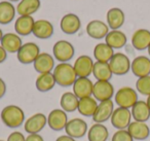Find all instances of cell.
Segmentation results:
<instances>
[{
    "label": "cell",
    "mask_w": 150,
    "mask_h": 141,
    "mask_svg": "<svg viewBox=\"0 0 150 141\" xmlns=\"http://www.w3.org/2000/svg\"><path fill=\"white\" fill-rule=\"evenodd\" d=\"M113 111H114V102L112 100H106L102 101L98 104V107L96 109L93 120L95 122L103 124L111 118Z\"/></svg>",
    "instance_id": "cell-13"
},
{
    "label": "cell",
    "mask_w": 150,
    "mask_h": 141,
    "mask_svg": "<svg viewBox=\"0 0 150 141\" xmlns=\"http://www.w3.org/2000/svg\"><path fill=\"white\" fill-rule=\"evenodd\" d=\"M40 0H21L17 5V13L20 16H32L40 9Z\"/></svg>",
    "instance_id": "cell-31"
},
{
    "label": "cell",
    "mask_w": 150,
    "mask_h": 141,
    "mask_svg": "<svg viewBox=\"0 0 150 141\" xmlns=\"http://www.w3.org/2000/svg\"><path fill=\"white\" fill-rule=\"evenodd\" d=\"M0 141H4V140H0Z\"/></svg>",
    "instance_id": "cell-46"
},
{
    "label": "cell",
    "mask_w": 150,
    "mask_h": 141,
    "mask_svg": "<svg viewBox=\"0 0 150 141\" xmlns=\"http://www.w3.org/2000/svg\"><path fill=\"white\" fill-rule=\"evenodd\" d=\"M114 56V50L109 46L106 42L98 43L94 48V57L98 62L109 63Z\"/></svg>",
    "instance_id": "cell-29"
},
{
    "label": "cell",
    "mask_w": 150,
    "mask_h": 141,
    "mask_svg": "<svg viewBox=\"0 0 150 141\" xmlns=\"http://www.w3.org/2000/svg\"><path fill=\"white\" fill-rule=\"evenodd\" d=\"M98 101L94 97L82 98V99H79L77 110L81 115L86 116V118H93L98 107Z\"/></svg>",
    "instance_id": "cell-28"
},
{
    "label": "cell",
    "mask_w": 150,
    "mask_h": 141,
    "mask_svg": "<svg viewBox=\"0 0 150 141\" xmlns=\"http://www.w3.org/2000/svg\"><path fill=\"white\" fill-rule=\"evenodd\" d=\"M65 131H66V135L74 139H78L82 138L84 135L88 134V126L84 120L80 118H74L68 120Z\"/></svg>",
    "instance_id": "cell-8"
},
{
    "label": "cell",
    "mask_w": 150,
    "mask_h": 141,
    "mask_svg": "<svg viewBox=\"0 0 150 141\" xmlns=\"http://www.w3.org/2000/svg\"><path fill=\"white\" fill-rule=\"evenodd\" d=\"M6 141H26V137L19 131H15V132L9 134Z\"/></svg>",
    "instance_id": "cell-37"
},
{
    "label": "cell",
    "mask_w": 150,
    "mask_h": 141,
    "mask_svg": "<svg viewBox=\"0 0 150 141\" xmlns=\"http://www.w3.org/2000/svg\"><path fill=\"white\" fill-rule=\"evenodd\" d=\"M3 35H4V34H3V32H2V30L0 29V42H1V39H2V37H3Z\"/></svg>",
    "instance_id": "cell-43"
},
{
    "label": "cell",
    "mask_w": 150,
    "mask_h": 141,
    "mask_svg": "<svg viewBox=\"0 0 150 141\" xmlns=\"http://www.w3.org/2000/svg\"><path fill=\"white\" fill-rule=\"evenodd\" d=\"M94 61L88 55H81L74 62V70L77 77H88L93 73Z\"/></svg>",
    "instance_id": "cell-12"
},
{
    "label": "cell",
    "mask_w": 150,
    "mask_h": 141,
    "mask_svg": "<svg viewBox=\"0 0 150 141\" xmlns=\"http://www.w3.org/2000/svg\"><path fill=\"white\" fill-rule=\"evenodd\" d=\"M35 85L36 89L39 92H42V93H45V92L52 90L56 85V79H54V74L52 72L39 74L36 78Z\"/></svg>",
    "instance_id": "cell-30"
},
{
    "label": "cell",
    "mask_w": 150,
    "mask_h": 141,
    "mask_svg": "<svg viewBox=\"0 0 150 141\" xmlns=\"http://www.w3.org/2000/svg\"><path fill=\"white\" fill-rule=\"evenodd\" d=\"M0 43H1L0 46L6 51V53H11V54L18 53L20 48H22V46H23L22 38L16 33L4 34Z\"/></svg>",
    "instance_id": "cell-21"
},
{
    "label": "cell",
    "mask_w": 150,
    "mask_h": 141,
    "mask_svg": "<svg viewBox=\"0 0 150 141\" xmlns=\"http://www.w3.org/2000/svg\"><path fill=\"white\" fill-rule=\"evenodd\" d=\"M93 74L96 77L97 80H107L109 81L112 77L113 73L109 66V63L98 62L97 61L94 64V69H93Z\"/></svg>",
    "instance_id": "cell-33"
},
{
    "label": "cell",
    "mask_w": 150,
    "mask_h": 141,
    "mask_svg": "<svg viewBox=\"0 0 150 141\" xmlns=\"http://www.w3.org/2000/svg\"><path fill=\"white\" fill-rule=\"evenodd\" d=\"M132 112L129 109L122 107H117L114 109L111 115V124L117 130H127L132 122Z\"/></svg>",
    "instance_id": "cell-7"
},
{
    "label": "cell",
    "mask_w": 150,
    "mask_h": 141,
    "mask_svg": "<svg viewBox=\"0 0 150 141\" xmlns=\"http://www.w3.org/2000/svg\"><path fill=\"white\" fill-rule=\"evenodd\" d=\"M93 96L99 102L111 100V98L114 96V87L110 81L97 80L94 83Z\"/></svg>",
    "instance_id": "cell-10"
},
{
    "label": "cell",
    "mask_w": 150,
    "mask_h": 141,
    "mask_svg": "<svg viewBox=\"0 0 150 141\" xmlns=\"http://www.w3.org/2000/svg\"><path fill=\"white\" fill-rule=\"evenodd\" d=\"M132 116L137 122H146L150 118V108L148 107L146 101L138 100L137 103L131 108Z\"/></svg>",
    "instance_id": "cell-26"
},
{
    "label": "cell",
    "mask_w": 150,
    "mask_h": 141,
    "mask_svg": "<svg viewBox=\"0 0 150 141\" xmlns=\"http://www.w3.org/2000/svg\"><path fill=\"white\" fill-rule=\"evenodd\" d=\"M34 69L37 71L39 74L43 73H50L54 71V59L52 55L47 53H40L39 56L33 63Z\"/></svg>",
    "instance_id": "cell-16"
},
{
    "label": "cell",
    "mask_w": 150,
    "mask_h": 141,
    "mask_svg": "<svg viewBox=\"0 0 150 141\" xmlns=\"http://www.w3.org/2000/svg\"><path fill=\"white\" fill-rule=\"evenodd\" d=\"M127 35L120 30H111L105 37V42L113 50H118L127 44Z\"/></svg>",
    "instance_id": "cell-25"
},
{
    "label": "cell",
    "mask_w": 150,
    "mask_h": 141,
    "mask_svg": "<svg viewBox=\"0 0 150 141\" xmlns=\"http://www.w3.org/2000/svg\"><path fill=\"white\" fill-rule=\"evenodd\" d=\"M136 89L140 94L144 96L150 95V75L138 78L136 83Z\"/></svg>",
    "instance_id": "cell-35"
},
{
    "label": "cell",
    "mask_w": 150,
    "mask_h": 141,
    "mask_svg": "<svg viewBox=\"0 0 150 141\" xmlns=\"http://www.w3.org/2000/svg\"><path fill=\"white\" fill-rule=\"evenodd\" d=\"M26 141H44L40 134H29L26 137Z\"/></svg>",
    "instance_id": "cell-38"
},
{
    "label": "cell",
    "mask_w": 150,
    "mask_h": 141,
    "mask_svg": "<svg viewBox=\"0 0 150 141\" xmlns=\"http://www.w3.org/2000/svg\"><path fill=\"white\" fill-rule=\"evenodd\" d=\"M0 118L6 127L16 129L25 122V112L17 105H7L2 109Z\"/></svg>",
    "instance_id": "cell-2"
},
{
    "label": "cell",
    "mask_w": 150,
    "mask_h": 141,
    "mask_svg": "<svg viewBox=\"0 0 150 141\" xmlns=\"http://www.w3.org/2000/svg\"><path fill=\"white\" fill-rule=\"evenodd\" d=\"M5 93H6V83L0 77V99L5 95Z\"/></svg>",
    "instance_id": "cell-39"
},
{
    "label": "cell",
    "mask_w": 150,
    "mask_h": 141,
    "mask_svg": "<svg viewBox=\"0 0 150 141\" xmlns=\"http://www.w3.org/2000/svg\"><path fill=\"white\" fill-rule=\"evenodd\" d=\"M107 25L111 30H118L125 24V13L120 9L113 7L110 9L107 13Z\"/></svg>",
    "instance_id": "cell-24"
},
{
    "label": "cell",
    "mask_w": 150,
    "mask_h": 141,
    "mask_svg": "<svg viewBox=\"0 0 150 141\" xmlns=\"http://www.w3.org/2000/svg\"><path fill=\"white\" fill-rule=\"evenodd\" d=\"M131 70L138 78L150 75V59L146 56H139L131 63Z\"/></svg>",
    "instance_id": "cell-17"
},
{
    "label": "cell",
    "mask_w": 150,
    "mask_h": 141,
    "mask_svg": "<svg viewBox=\"0 0 150 141\" xmlns=\"http://www.w3.org/2000/svg\"><path fill=\"white\" fill-rule=\"evenodd\" d=\"M114 101L118 107L131 109L137 103L138 93L131 87H122L115 93Z\"/></svg>",
    "instance_id": "cell-3"
},
{
    "label": "cell",
    "mask_w": 150,
    "mask_h": 141,
    "mask_svg": "<svg viewBox=\"0 0 150 141\" xmlns=\"http://www.w3.org/2000/svg\"><path fill=\"white\" fill-rule=\"evenodd\" d=\"M32 33L39 39H48L54 34V26L47 20H38L34 23Z\"/></svg>",
    "instance_id": "cell-22"
},
{
    "label": "cell",
    "mask_w": 150,
    "mask_h": 141,
    "mask_svg": "<svg viewBox=\"0 0 150 141\" xmlns=\"http://www.w3.org/2000/svg\"><path fill=\"white\" fill-rule=\"evenodd\" d=\"M52 54L60 63H68L75 54V48L71 42L67 40H59L52 48Z\"/></svg>",
    "instance_id": "cell-4"
},
{
    "label": "cell",
    "mask_w": 150,
    "mask_h": 141,
    "mask_svg": "<svg viewBox=\"0 0 150 141\" xmlns=\"http://www.w3.org/2000/svg\"><path fill=\"white\" fill-rule=\"evenodd\" d=\"M109 66L115 75H125L131 70V61L127 55L122 53H116L109 61Z\"/></svg>",
    "instance_id": "cell-6"
},
{
    "label": "cell",
    "mask_w": 150,
    "mask_h": 141,
    "mask_svg": "<svg viewBox=\"0 0 150 141\" xmlns=\"http://www.w3.org/2000/svg\"><path fill=\"white\" fill-rule=\"evenodd\" d=\"M56 141H76L74 138L68 136V135H61L56 139Z\"/></svg>",
    "instance_id": "cell-41"
},
{
    "label": "cell",
    "mask_w": 150,
    "mask_h": 141,
    "mask_svg": "<svg viewBox=\"0 0 150 141\" xmlns=\"http://www.w3.org/2000/svg\"><path fill=\"white\" fill-rule=\"evenodd\" d=\"M94 83L88 77H77L73 85V93L78 99L92 97Z\"/></svg>",
    "instance_id": "cell-15"
},
{
    "label": "cell",
    "mask_w": 150,
    "mask_h": 141,
    "mask_svg": "<svg viewBox=\"0 0 150 141\" xmlns=\"http://www.w3.org/2000/svg\"><path fill=\"white\" fill-rule=\"evenodd\" d=\"M86 135L88 141H107L109 137V131L103 124L95 122L90 127Z\"/></svg>",
    "instance_id": "cell-27"
},
{
    "label": "cell",
    "mask_w": 150,
    "mask_h": 141,
    "mask_svg": "<svg viewBox=\"0 0 150 141\" xmlns=\"http://www.w3.org/2000/svg\"><path fill=\"white\" fill-rule=\"evenodd\" d=\"M52 74L56 79V83L60 87H71L77 79V75L73 65L69 63H60L54 67Z\"/></svg>",
    "instance_id": "cell-1"
},
{
    "label": "cell",
    "mask_w": 150,
    "mask_h": 141,
    "mask_svg": "<svg viewBox=\"0 0 150 141\" xmlns=\"http://www.w3.org/2000/svg\"><path fill=\"white\" fill-rule=\"evenodd\" d=\"M79 99H78L73 92H66L62 95L60 99V105L64 111L73 112L77 110Z\"/></svg>",
    "instance_id": "cell-32"
},
{
    "label": "cell",
    "mask_w": 150,
    "mask_h": 141,
    "mask_svg": "<svg viewBox=\"0 0 150 141\" xmlns=\"http://www.w3.org/2000/svg\"><path fill=\"white\" fill-rule=\"evenodd\" d=\"M146 103H147L148 107L150 108V95H149V96H147V100H146Z\"/></svg>",
    "instance_id": "cell-42"
},
{
    "label": "cell",
    "mask_w": 150,
    "mask_h": 141,
    "mask_svg": "<svg viewBox=\"0 0 150 141\" xmlns=\"http://www.w3.org/2000/svg\"><path fill=\"white\" fill-rule=\"evenodd\" d=\"M16 16V9L8 1L0 2V24L6 25L13 21Z\"/></svg>",
    "instance_id": "cell-34"
},
{
    "label": "cell",
    "mask_w": 150,
    "mask_h": 141,
    "mask_svg": "<svg viewBox=\"0 0 150 141\" xmlns=\"http://www.w3.org/2000/svg\"><path fill=\"white\" fill-rule=\"evenodd\" d=\"M86 33L94 39H102L109 33V27L106 23L100 20H94L86 25Z\"/></svg>",
    "instance_id": "cell-18"
},
{
    "label": "cell",
    "mask_w": 150,
    "mask_h": 141,
    "mask_svg": "<svg viewBox=\"0 0 150 141\" xmlns=\"http://www.w3.org/2000/svg\"><path fill=\"white\" fill-rule=\"evenodd\" d=\"M9 1H13V2H16V1H19V0H9Z\"/></svg>",
    "instance_id": "cell-45"
},
{
    "label": "cell",
    "mask_w": 150,
    "mask_h": 141,
    "mask_svg": "<svg viewBox=\"0 0 150 141\" xmlns=\"http://www.w3.org/2000/svg\"><path fill=\"white\" fill-rule=\"evenodd\" d=\"M40 54V48L35 42H26L17 53L18 60L22 64H31L34 63Z\"/></svg>",
    "instance_id": "cell-5"
},
{
    "label": "cell",
    "mask_w": 150,
    "mask_h": 141,
    "mask_svg": "<svg viewBox=\"0 0 150 141\" xmlns=\"http://www.w3.org/2000/svg\"><path fill=\"white\" fill-rule=\"evenodd\" d=\"M111 141H134V138L127 130H117L113 134Z\"/></svg>",
    "instance_id": "cell-36"
},
{
    "label": "cell",
    "mask_w": 150,
    "mask_h": 141,
    "mask_svg": "<svg viewBox=\"0 0 150 141\" xmlns=\"http://www.w3.org/2000/svg\"><path fill=\"white\" fill-rule=\"evenodd\" d=\"M132 46L137 51L147 50L150 46V31L147 29H138L132 36Z\"/></svg>",
    "instance_id": "cell-19"
},
{
    "label": "cell",
    "mask_w": 150,
    "mask_h": 141,
    "mask_svg": "<svg viewBox=\"0 0 150 141\" xmlns=\"http://www.w3.org/2000/svg\"><path fill=\"white\" fill-rule=\"evenodd\" d=\"M47 125V116L43 113H35L28 118L24 122V130L28 134H38Z\"/></svg>",
    "instance_id": "cell-9"
},
{
    "label": "cell",
    "mask_w": 150,
    "mask_h": 141,
    "mask_svg": "<svg viewBox=\"0 0 150 141\" xmlns=\"http://www.w3.org/2000/svg\"><path fill=\"white\" fill-rule=\"evenodd\" d=\"M68 116L63 109H52L47 115V125L54 131H62L66 128Z\"/></svg>",
    "instance_id": "cell-11"
},
{
    "label": "cell",
    "mask_w": 150,
    "mask_h": 141,
    "mask_svg": "<svg viewBox=\"0 0 150 141\" xmlns=\"http://www.w3.org/2000/svg\"><path fill=\"white\" fill-rule=\"evenodd\" d=\"M7 59V53L2 46H0V64L3 63Z\"/></svg>",
    "instance_id": "cell-40"
},
{
    "label": "cell",
    "mask_w": 150,
    "mask_h": 141,
    "mask_svg": "<svg viewBox=\"0 0 150 141\" xmlns=\"http://www.w3.org/2000/svg\"><path fill=\"white\" fill-rule=\"evenodd\" d=\"M134 140H145L149 137L150 129L146 122L134 120L127 129Z\"/></svg>",
    "instance_id": "cell-23"
},
{
    "label": "cell",
    "mask_w": 150,
    "mask_h": 141,
    "mask_svg": "<svg viewBox=\"0 0 150 141\" xmlns=\"http://www.w3.org/2000/svg\"><path fill=\"white\" fill-rule=\"evenodd\" d=\"M34 21L32 16H20L15 23V30L18 35L28 36L33 32Z\"/></svg>",
    "instance_id": "cell-20"
},
{
    "label": "cell",
    "mask_w": 150,
    "mask_h": 141,
    "mask_svg": "<svg viewBox=\"0 0 150 141\" xmlns=\"http://www.w3.org/2000/svg\"><path fill=\"white\" fill-rule=\"evenodd\" d=\"M147 50H148V54H149V56H150V46H149V48H148Z\"/></svg>",
    "instance_id": "cell-44"
},
{
    "label": "cell",
    "mask_w": 150,
    "mask_h": 141,
    "mask_svg": "<svg viewBox=\"0 0 150 141\" xmlns=\"http://www.w3.org/2000/svg\"><path fill=\"white\" fill-rule=\"evenodd\" d=\"M61 30L65 34L68 35H73V34L77 33L81 28V22L78 16L74 14H67L62 18L60 22Z\"/></svg>",
    "instance_id": "cell-14"
}]
</instances>
